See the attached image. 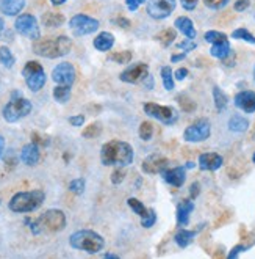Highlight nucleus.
<instances>
[{"label":"nucleus","mask_w":255,"mask_h":259,"mask_svg":"<svg viewBox=\"0 0 255 259\" xmlns=\"http://www.w3.org/2000/svg\"><path fill=\"white\" fill-rule=\"evenodd\" d=\"M135 159V151L130 143L122 140H110L100 149V162L105 166H116L124 168Z\"/></svg>","instance_id":"f257e3e1"},{"label":"nucleus","mask_w":255,"mask_h":259,"mask_svg":"<svg viewBox=\"0 0 255 259\" xmlns=\"http://www.w3.org/2000/svg\"><path fill=\"white\" fill-rule=\"evenodd\" d=\"M71 49H72V41L65 35L56 36V38L36 39L33 42V52L39 57L50 58V60L68 55Z\"/></svg>","instance_id":"f03ea898"},{"label":"nucleus","mask_w":255,"mask_h":259,"mask_svg":"<svg viewBox=\"0 0 255 259\" xmlns=\"http://www.w3.org/2000/svg\"><path fill=\"white\" fill-rule=\"evenodd\" d=\"M44 200H46V193L42 190L18 192L11 196L8 207L16 214H28V212H33L39 206H42Z\"/></svg>","instance_id":"7ed1b4c3"},{"label":"nucleus","mask_w":255,"mask_h":259,"mask_svg":"<svg viewBox=\"0 0 255 259\" xmlns=\"http://www.w3.org/2000/svg\"><path fill=\"white\" fill-rule=\"evenodd\" d=\"M69 245L76 250L86 251L89 254H96L103 250L105 240L100 234H97L93 230H79L71 234Z\"/></svg>","instance_id":"20e7f679"},{"label":"nucleus","mask_w":255,"mask_h":259,"mask_svg":"<svg viewBox=\"0 0 255 259\" xmlns=\"http://www.w3.org/2000/svg\"><path fill=\"white\" fill-rule=\"evenodd\" d=\"M32 109H33L32 102L25 99L21 91L14 90V91H11V98L4 107L2 115L7 123H18L19 119L32 113Z\"/></svg>","instance_id":"39448f33"},{"label":"nucleus","mask_w":255,"mask_h":259,"mask_svg":"<svg viewBox=\"0 0 255 259\" xmlns=\"http://www.w3.org/2000/svg\"><path fill=\"white\" fill-rule=\"evenodd\" d=\"M22 75H24L28 90L33 91V93H38L39 90H42L44 85H46V80H47L46 71H44L41 63L35 62V60L25 63V66L22 69Z\"/></svg>","instance_id":"423d86ee"},{"label":"nucleus","mask_w":255,"mask_h":259,"mask_svg":"<svg viewBox=\"0 0 255 259\" xmlns=\"http://www.w3.org/2000/svg\"><path fill=\"white\" fill-rule=\"evenodd\" d=\"M36 225L39 228V233L41 231L59 233L66 228V215L59 209H49L39 219H36Z\"/></svg>","instance_id":"0eeeda50"},{"label":"nucleus","mask_w":255,"mask_h":259,"mask_svg":"<svg viewBox=\"0 0 255 259\" xmlns=\"http://www.w3.org/2000/svg\"><path fill=\"white\" fill-rule=\"evenodd\" d=\"M212 135V124L207 118H201L189 124L183 132V140L188 143H199L205 142Z\"/></svg>","instance_id":"6e6552de"},{"label":"nucleus","mask_w":255,"mask_h":259,"mask_svg":"<svg viewBox=\"0 0 255 259\" xmlns=\"http://www.w3.org/2000/svg\"><path fill=\"white\" fill-rule=\"evenodd\" d=\"M14 28H16V32L19 35L32 41H36L41 36L39 24L33 14H19L18 19L14 21Z\"/></svg>","instance_id":"1a4fd4ad"},{"label":"nucleus","mask_w":255,"mask_h":259,"mask_svg":"<svg viewBox=\"0 0 255 259\" xmlns=\"http://www.w3.org/2000/svg\"><path fill=\"white\" fill-rule=\"evenodd\" d=\"M69 28L76 36H86L99 30V21L88 14H76L69 21Z\"/></svg>","instance_id":"9d476101"},{"label":"nucleus","mask_w":255,"mask_h":259,"mask_svg":"<svg viewBox=\"0 0 255 259\" xmlns=\"http://www.w3.org/2000/svg\"><path fill=\"white\" fill-rule=\"evenodd\" d=\"M143 110L147 116H151L166 126L175 123V119H177V113L174 112V109L166 107V105L155 104V102H146L143 105Z\"/></svg>","instance_id":"9b49d317"},{"label":"nucleus","mask_w":255,"mask_h":259,"mask_svg":"<svg viewBox=\"0 0 255 259\" xmlns=\"http://www.w3.org/2000/svg\"><path fill=\"white\" fill-rule=\"evenodd\" d=\"M177 0H147L146 11L152 19H166L174 13Z\"/></svg>","instance_id":"f8f14e48"},{"label":"nucleus","mask_w":255,"mask_h":259,"mask_svg":"<svg viewBox=\"0 0 255 259\" xmlns=\"http://www.w3.org/2000/svg\"><path fill=\"white\" fill-rule=\"evenodd\" d=\"M76 68L69 62H61L58 63L53 71H52V80L56 85H63V87H72L76 82Z\"/></svg>","instance_id":"ddd939ff"},{"label":"nucleus","mask_w":255,"mask_h":259,"mask_svg":"<svg viewBox=\"0 0 255 259\" xmlns=\"http://www.w3.org/2000/svg\"><path fill=\"white\" fill-rule=\"evenodd\" d=\"M149 75V66L146 63H135L129 68H125L119 79L125 83H138L141 80H144Z\"/></svg>","instance_id":"4468645a"},{"label":"nucleus","mask_w":255,"mask_h":259,"mask_svg":"<svg viewBox=\"0 0 255 259\" xmlns=\"http://www.w3.org/2000/svg\"><path fill=\"white\" fill-rule=\"evenodd\" d=\"M168 165H169V160L166 157L158 156V154H151L143 160V171L147 175L163 173L164 170H168Z\"/></svg>","instance_id":"2eb2a0df"},{"label":"nucleus","mask_w":255,"mask_h":259,"mask_svg":"<svg viewBox=\"0 0 255 259\" xmlns=\"http://www.w3.org/2000/svg\"><path fill=\"white\" fill-rule=\"evenodd\" d=\"M235 107L243 110L244 113H255V91L244 90L235 95Z\"/></svg>","instance_id":"dca6fc26"},{"label":"nucleus","mask_w":255,"mask_h":259,"mask_svg":"<svg viewBox=\"0 0 255 259\" xmlns=\"http://www.w3.org/2000/svg\"><path fill=\"white\" fill-rule=\"evenodd\" d=\"M166 184L172 187H182L186 181V168L185 166H175V168H168L161 173Z\"/></svg>","instance_id":"f3484780"},{"label":"nucleus","mask_w":255,"mask_h":259,"mask_svg":"<svg viewBox=\"0 0 255 259\" xmlns=\"http://www.w3.org/2000/svg\"><path fill=\"white\" fill-rule=\"evenodd\" d=\"M224 163V159L218 152H204L199 156V168L204 171H216Z\"/></svg>","instance_id":"a211bd4d"},{"label":"nucleus","mask_w":255,"mask_h":259,"mask_svg":"<svg viewBox=\"0 0 255 259\" xmlns=\"http://www.w3.org/2000/svg\"><path fill=\"white\" fill-rule=\"evenodd\" d=\"M39 157H41V152H39L38 145L35 143H27L21 151V160L27 166H35L39 162Z\"/></svg>","instance_id":"6ab92c4d"},{"label":"nucleus","mask_w":255,"mask_h":259,"mask_svg":"<svg viewBox=\"0 0 255 259\" xmlns=\"http://www.w3.org/2000/svg\"><path fill=\"white\" fill-rule=\"evenodd\" d=\"M174 27L177 30H180V33H182L183 36H186V39H194V38H196V35H198L196 27H194L193 21L189 18H186V16L177 18L175 22H174Z\"/></svg>","instance_id":"aec40b11"},{"label":"nucleus","mask_w":255,"mask_h":259,"mask_svg":"<svg viewBox=\"0 0 255 259\" xmlns=\"http://www.w3.org/2000/svg\"><path fill=\"white\" fill-rule=\"evenodd\" d=\"M25 8V0H0V11L5 16H19Z\"/></svg>","instance_id":"412c9836"},{"label":"nucleus","mask_w":255,"mask_h":259,"mask_svg":"<svg viewBox=\"0 0 255 259\" xmlns=\"http://www.w3.org/2000/svg\"><path fill=\"white\" fill-rule=\"evenodd\" d=\"M193 210H194V203H193V200H183V201H180L178 206H177V223H178L180 226L188 225L189 217H191V214H193Z\"/></svg>","instance_id":"4be33fe9"},{"label":"nucleus","mask_w":255,"mask_h":259,"mask_svg":"<svg viewBox=\"0 0 255 259\" xmlns=\"http://www.w3.org/2000/svg\"><path fill=\"white\" fill-rule=\"evenodd\" d=\"M114 35L113 33H110V32H100L96 38H94V41H93V44H94V48L99 51V52H108V51H111V48L114 46Z\"/></svg>","instance_id":"5701e85b"},{"label":"nucleus","mask_w":255,"mask_h":259,"mask_svg":"<svg viewBox=\"0 0 255 259\" xmlns=\"http://www.w3.org/2000/svg\"><path fill=\"white\" fill-rule=\"evenodd\" d=\"M65 16L61 13H53V11H47L42 14L41 18V24L44 27H49V28H55V27H61L65 24Z\"/></svg>","instance_id":"b1692460"},{"label":"nucleus","mask_w":255,"mask_h":259,"mask_svg":"<svg viewBox=\"0 0 255 259\" xmlns=\"http://www.w3.org/2000/svg\"><path fill=\"white\" fill-rule=\"evenodd\" d=\"M230 52H232V48L229 41H224L221 44H213L212 49H210V55L219 60H226L230 55Z\"/></svg>","instance_id":"393cba45"},{"label":"nucleus","mask_w":255,"mask_h":259,"mask_svg":"<svg viewBox=\"0 0 255 259\" xmlns=\"http://www.w3.org/2000/svg\"><path fill=\"white\" fill-rule=\"evenodd\" d=\"M229 129L232 132H238V134H243L249 129V121L244 116H239V115H233L229 119Z\"/></svg>","instance_id":"a878e982"},{"label":"nucleus","mask_w":255,"mask_h":259,"mask_svg":"<svg viewBox=\"0 0 255 259\" xmlns=\"http://www.w3.org/2000/svg\"><path fill=\"white\" fill-rule=\"evenodd\" d=\"M196 233L198 231H188V230H180L175 236H174V240L175 243L180 247V248H186L189 243L193 242V239L196 237Z\"/></svg>","instance_id":"bb28decb"},{"label":"nucleus","mask_w":255,"mask_h":259,"mask_svg":"<svg viewBox=\"0 0 255 259\" xmlns=\"http://www.w3.org/2000/svg\"><path fill=\"white\" fill-rule=\"evenodd\" d=\"M213 101H215L216 110L222 112V110H226V107H227L229 98H227V95L224 93V91L219 87H213Z\"/></svg>","instance_id":"cd10ccee"},{"label":"nucleus","mask_w":255,"mask_h":259,"mask_svg":"<svg viewBox=\"0 0 255 259\" xmlns=\"http://www.w3.org/2000/svg\"><path fill=\"white\" fill-rule=\"evenodd\" d=\"M161 80H163V87L166 91H172L174 87H175V79H174V72L169 66H163L161 71Z\"/></svg>","instance_id":"c85d7f7f"},{"label":"nucleus","mask_w":255,"mask_h":259,"mask_svg":"<svg viewBox=\"0 0 255 259\" xmlns=\"http://www.w3.org/2000/svg\"><path fill=\"white\" fill-rule=\"evenodd\" d=\"M0 63H2V66H5L7 69H11L14 66V63H16V58H14L8 46H2V48H0Z\"/></svg>","instance_id":"c756f323"},{"label":"nucleus","mask_w":255,"mask_h":259,"mask_svg":"<svg viewBox=\"0 0 255 259\" xmlns=\"http://www.w3.org/2000/svg\"><path fill=\"white\" fill-rule=\"evenodd\" d=\"M53 99L58 104H66L71 99V87H63V85H56L53 88Z\"/></svg>","instance_id":"7c9ffc66"},{"label":"nucleus","mask_w":255,"mask_h":259,"mask_svg":"<svg viewBox=\"0 0 255 259\" xmlns=\"http://www.w3.org/2000/svg\"><path fill=\"white\" fill-rule=\"evenodd\" d=\"M175 36H177V32H175L174 28H164L163 32H160L155 36V39L160 41L164 46V48H168V46H171V42L175 41Z\"/></svg>","instance_id":"2f4dec72"},{"label":"nucleus","mask_w":255,"mask_h":259,"mask_svg":"<svg viewBox=\"0 0 255 259\" xmlns=\"http://www.w3.org/2000/svg\"><path fill=\"white\" fill-rule=\"evenodd\" d=\"M204 39L210 44H221L224 41H229L227 35L226 33H222V32H218V30H208V32H205L204 35Z\"/></svg>","instance_id":"473e14b6"},{"label":"nucleus","mask_w":255,"mask_h":259,"mask_svg":"<svg viewBox=\"0 0 255 259\" xmlns=\"http://www.w3.org/2000/svg\"><path fill=\"white\" fill-rule=\"evenodd\" d=\"M138 134H140V139L143 142H149L154 137V124L151 123V121H143V123L140 124Z\"/></svg>","instance_id":"72a5a7b5"},{"label":"nucleus","mask_w":255,"mask_h":259,"mask_svg":"<svg viewBox=\"0 0 255 259\" xmlns=\"http://www.w3.org/2000/svg\"><path fill=\"white\" fill-rule=\"evenodd\" d=\"M232 38H233V39L246 41V42H249V44H255V35H252L247 28H243V27H239V28L233 30V32H232Z\"/></svg>","instance_id":"f704fd0d"},{"label":"nucleus","mask_w":255,"mask_h":259,"mask_svg":"<svg viewBox=\"0 0 255 259\" xmlns=\"http://www.w3.org/2000/svg\"><path fill=\"white\" fill-rule=\"evenodd\" d=\"M177 102H178V105H180V109H182L183 112H186V113H191V112H194L196 110V102H194L189 96H186V95H180V96H177Z\"/></svg>","instance_id":"c9c22d12"},{"label":"nucleus","mask_w":255,"mask_h":259,"mask_svg":"<svg viewBox=\"0 0 255 259\" xmlns=\"http://www.w3.org/2000/svg\"><path fill=\"white\" fill-rule=\"evenodd\" d=\"M127 204L130 206V209L135 212V214L140 215L141 219L146 217V214L149 212V209H146V206H144L140 200H137V198H129V200H127Z\"/></svg>","instance_id":"e433bc0d"},{"label":"nucleus","mask_w":255,"mask_h":259,"mask_svg":"<svg viewBox=\"0 0 255 259\" xmlns=\"http://www.w3.org/2000/svg\"><path fill=\"white\" fill-rule=\"evenodd\" d=\"M100 134H102V124L99 123V121H94V123L86 126L85 131L82 132V135L85 137V139H96V137H99Z\"/></svg>","instance_id":"4c0bfd02"},{"label":"nucleus","mask_w":255,"mask_h":259,"mask_svg":"<svg viewBox=\"0 0 255 259\" xmlns=\"http://www.w3.org/2000/svg\"><path fill=\"white\" fill-rule=\"evenodd\" d=\"M133 58V54L130 51H122V52H114L110 55V60H113V62L119 63V65H127L132 62Z\"/></svg>","instance_id":"58836bf2"},{"label":"nucleus","mask_w":255,"mask_h":259,"mask_svg":"<svg viewBox=\"0 0 255 259\" xmlns=\"http://www.w3.org/2000/svg\"><path fill=\"white\" fill-rule=\"evenodd\" d=\"M85 187H86L85 179H82V178L71 181V184H69V190H71L72 193H76V195H82V193L85 192Z\"/></svg>","instance_id":"ea45409f"},{"label":"nucleus","mask_w":255,"mask_h":259,"mask_svg":"<svg viewBox=\"0 0 255 259\" xmlns=\"http://www.w3.org/2000/svg\"><path fill=\"white\" fill-rule=\"evenodd\" d=\"M157 222V212L154 209H149V212L146 214V217H143L141 220V226L143 228H152Z\"/></svg>","instance_id":"a19ab883"},{"label":"nucleus","mask_w":255,"mask_h":259,"mask_svg":"<svg viewBox=\"0 0 255 259\" xmlns=\"http://www.w3.org/2000/svg\"><path fill=\"white\" fill-rule=\"evenodd\" d=\"M230 0H204V5L210 10H222L229 5Z\"/></svg>","instance_id":"79ce46f5"},{"label":"nucleus","mask_w":255,"mask_h":259,"mask_svg":"<svg viewBox=\"0 0 255 259\" xmlns=\"http://www.w3.org/2000/svg\"><path fill=\"white\" fill-rule=\"evenodd\" d=\"M125 178V168H116L113 173H111V182L114 186H119L121 182L124 181Z\"/></svg>","instance_id":"37998d69"},{"label":"nucleus","mask_w":255,"mask_h":259,"mask_svg":"<svg viewBox=\"0 0 255 259\" xmlns=\"http://www.w3.org/2000/svg\"><path fill=\"white\" fill-rule=\"evenodd\" d=\"M177 48H178V49H182V51L186 54V52H191V51L196 49V42H194L193 39H185V41H182V42H177Z\"/></svg>","instance_id":"c03bdc74"},{"label":"nucleus","mask_w":255,"mask_h":259,"mask_svg":"<svg viewBox=\"0 0 255 259\" xmlns=\"http://www.w3.org/2000/svg\"><path fill=\"white\" fill-rule=\"evenodd\" d=\"M32 143H35V145H42V146H47V145H49V139H47V137L41 135L39 132H33V134H32Z\"/></svg>","instance_id":"a18cd8bd"},{"label":"nucleus","mask_w":255,"mask_h":259,"mask_svg":"<svg viewBox=\"0 0 255 259\" xmlns=\"http://www.w3.org/2000/svg\"><path fill=\"white\" fill-rule=\"evenodd\" d=\"M249 7H250V0H236L235 5H233L235 11H238V13H243V11H246Z\"/></svg>","instance_id":"49530a36"},{"label":"nucleus","mask_w":255,"mask_h":259,"mask_svg":"<svg viewBox=\"0 0 255 259\" xmlns=\"http://www.w3.org/2000/svg\"><path fill=\"white\" fill-rule=\"evenodd\" d=\"M144 2H147V0H125V5L129 11H137Z\"/></svg>","instance_id":"de8ad7c7"},{"label":"nucleus","mask_w":255,"mask_h":259,"mask_svg":"<svg viewBox=\"0 0 255 259\" xmlns=\"http://www.w3.org/2000/svg\"><path fill=\"white\" fill-rule=\"evenodd\" d=\"M244 250H246V247H244V245H241V243H238V245H235V247L230 250V253L227 254V259H238L239 253L244 251Z\"/></svg>","instance_id":"09e8293b"},{"label":"nucleus","mask_w":255,"mask_h":259,"mask_svg":"<svg viewBox=\"0 0 255 259\" xmlns=\"http://www.w3.org/2000/svg\"><path fill=\"white\" fill-rule=\"evenodd\" d=\"M69 123L74 127H80V126L85 124V116L83 115H74V116L69 118Z\"/></svg>","instance_id":"8fccbe9b"},{"label":"nucleus","mask_w":255,"mask_h":259,"mask_svg":"<svg viewBox=\"0 0 255 259\" xmlns=\"http://www.w3.org/2000/svg\"><path fill=\"white\" fill-rule=\"evenodd\" d=\"M113 22L117 25V27H121V28H130V25H132V22L127 19V18H124V16H117V18H114L113 19Z\"/></svg>","instance_id":"3c124183"},{"label":"nucleus","mask_w":255,"mask_h":259,"mask_svg":"<svg viewBox=\"0 0 255 259\" xmlns=\"http://www.w3.org/2000/svg\"><path fill=\"white\" fill-rule=\"evenodd\" d=\"M198 2H199V0H180V4H182L183 10H186V11H193L194 8H196Z\"/></svg>","instance_id":"603ef678"},{"label":"nucleus","mask_w":255,"mask_h":259,"mask_svg":"<svg viewBox=\"0 0 255 259\" xmlns=\"http://www.w3.org/2000/svg\"><path fill=\"white\" fill-rule=\"evenodd\" d=\"M188 75V69L186 68H178L175 72H174V79L175 80H185Z\"/></svg>","instance_id":"864d4df0"},{"label":"nucleus","mask_w":255,"mask_h":259,"mask_svg":"<svg viewBox=\"0 0 255 259\" xmlns=\"http://www.w3.org/2000/svg\"><path fill=\"white\" fill-rule=\"evenodd\" d=\"M189 192H191V198H196L199 195V192H201V186L198 184V182H194V184L191 186V189H189Z\"/></svg>","instance_id":"5fc2aeb1"},{"label":"nucleus","mask_w":255,"mask_h":259,"mask_svg":"<svg viewBox=\"0 0 255 259\" xmlns=\"http://www.w3.org/2000/svg\"><path fill=\"white\" fill-rule=\"evenodd\" d=\"M185 58H186L185 52L183 54H175V55L171 57V63H178V62H182V60H185Z\"/></svg>","instance_id":"6e6d98bb"},{"label":"nucleus","mask_w":255,"mask_h":259,"mask_svg":"<svg viewBox=\"0 0 255 259\" xmlns=\"http://www.w3.org/2000/svg\"><path fill=\"white\" fill-rule=\"evenodd\" d=\"M144 87H146V88H149V90L154 88V77H152L151 74H149L147 77L144 79Z\"/></svg>","instance_id":"4d7b16f0"},{"label":"nucleus","mask_w":255,"mask_h":259,"mask_svg":"<svg viewBox=\"0 0 255 259\" xmlns=\"http://www.w3.org/2000/svg\"><path fill=\"white\" fill-rule=\"evenodd\" d=\"M4 149H5V139L0 135V157H2V154H4Z\"/></svg>","instance_id":"13d9d810"},{"label":"nucleus","mask_w":255,"mask_h":259,"mask_svg":"<svg viewBox=\"0 0 255 259\" xmlns=\"http://www.w3.org/2000/svg\"><path fill=\"white\" fill-rule=\"evenodd\" d=\"M50 4L53 7H59V5H65L66 4V0H50Z\"/></svg>","instance_id":"bf43d9fd"},{"label":"nucleus","mask_w":255,"mask_h":259,"mask_svg":"<svg viewBox=\"0 0 255 259\" xmlns=\"http://www.w3.org/2000/svg\"><path fill=\"white\" fill-rule=\"evenodd\" d=\"M4 32H5V21L4 18H0V38H2Z\"/></svg>","instance_id":"052dcab7"},{"label":"nucleus","mask_w":255,"mask_h":259,"mask_svg":"<svg viewBox=\"0 0 255 259\" xmlns=\"http://www.w3.org/2000/svg\"><path fill=\"white\" fill-rule=\"evenodd\" d=\"M103 259H121L119 256H116L114 253H108V254H105V257Z\"/></svg>","instance_id":"680f3d73"},{"label":"nucleus","mask_w":255,"mask_h":259,"mask_svg":"<svg viewBox=\"0 0 255 259\" xmlns=\"http://www.w3.org/2000/svg\"><path fill=\"white\" fill-rule=\"evenodd\" d=\"M185 168H188V170H191V168H194V162H188V163L185 165Z\"/></svg>","instance_id":"e2e57ef3"},{"label":"nucleus","mask_w":255,"mask_h":259,"mask_svg":"<svg viewBox=\"0 0 255 259\" xmlns=\"http://www.w3.org/2000/svg\"><path fill=\"white\" fill-rule=\"evenodd\" d=\"M252 139L255 140V129H253V132H252Z\"/></svg>","instance_id":"0e129e2a"},{"label":"nucleus","mask_w":255,"mask_h":259,"mask_svg":"<svg viewBox=\"0 0 255 259\" xmlns=\"http://www.w3.org/2000/svg\"><path fill=\"white\" fill-rule=\"evenodd\" d=\"M252 162L255 163V152H253V156H252Z\"/></svg>","instance_id":"69168bd1"},{"label":"nucleus","mask_w":255,"mask_h":259,"mask_svg":"<svg viewBox=\"0 0 255 259\" xmlns=\"http://www.w3.org/2000/svg\"><path fill=\"white\" fill-rule=\"evenodd\" d=\"M253 80H255V68H253Z\"/></svg>","instance_id":"338daca9"},{"label":"nucleus","mask_w":255,"mask_h":259,"mask_svg":"<svg viewBox=\"0 0 255 259\" xmlns=\"http://www.w3.org/2000/svg\"><path fill=\"white\" fill-rule=\"evenodd\" d=\"M215 259H222V257H215Z\"/></svg>","instance_id":"774afa93"}]
</instances>
